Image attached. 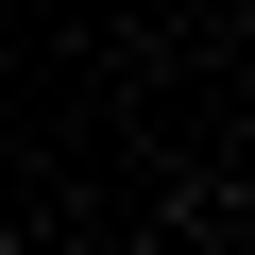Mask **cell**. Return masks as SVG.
<instances>
[{"label": "cell", "instance_id": "1", "mask_svg": "<svg viewBox=\"0 0 255 255\" xmlns=\"http://www.w3.org/2000/svg\"><path fill=\"white\" fill-rule=\"evenodd\" d=\"M0 255H17V238H0Z\"/></svg>", "mask_w": 255, "mask_h": 255}]
</instances>
